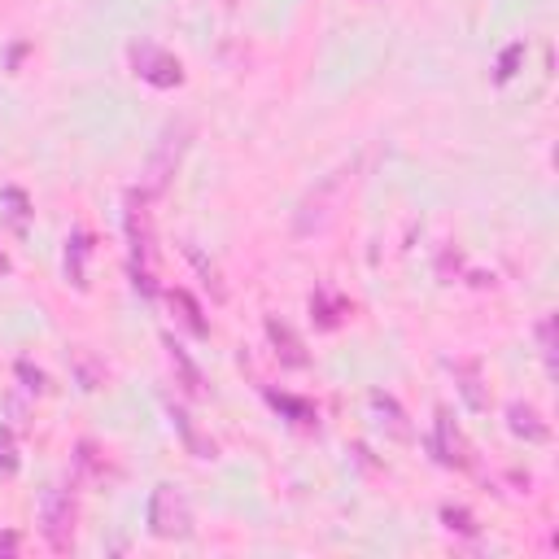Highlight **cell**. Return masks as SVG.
I'll return each mask as SVG.
<instances>
[{
  "label": "cell",
  "instance_id": "obj_1",
  "mask_svg": "<svg viewBox=\"0 0 559 559\" xmlns=\"http://www.w3.org/2000/svg\"><path fill=\"white\" fill-rule=\"evenodd\" d=\"M127 241H132V284L145 297L158 293V249H153V223L145 197H127Z\"/></svg>",
  "mask_w": 559,
  "mask_h": 559
},
{
  "label": "cell",
  "instance_id": "obj_2",
  "mask_svg": "<svg viewBox=\"0 0 559 559\" xmlns=\"http://www.w3.org/2000/svg\"><path fill=\"white\" fill-rule=\"evenodd\" d=\"M149 529L153 538H188L193 529V507L180 485H158L149 498Z\"/></svg>",
  "mask_w": 559,
  "mask_h": 559
},
{
  "label": "cell",
  "instance_id": "obj_3",
  "mask_svg": "<svg viewBox=\"0 0 559 559\" xmlns=\"http://www.w3.org/2000/svg\"><path fill=\"white\" fill-rule=\"evenodd\" d=\"M40 533L57 555H66L70 542H75V498L62 485L44 490V498H40Z\"/></svg>",
  "mask_w": 559,
  "mask_h": 559
},
{
  "label": "cell",
  "instance_id": "obj_4",
  "mask_svg": "<svg viewBox=\"0 0 559 559\" xmlns=\"http://www.w3.org/2000/svg\"><path fill=\"white\" fill-rule=\"evenodd\" d=\"M127 62H132V75L145 79L149 88H180V83H184L180 57L158 49V44H149V40L132 44V49H127Z\"/></svg>",
  "mask_w": 559,
  "mask_h": 559
},
{
  "label": "cell",
  "instance_id": "obj_5",
  "mask_svg": "<svg viewBox=\"0 0 559 559\" xmlns=\"http://www.w3.org/2000/svg\"><path fill=\"white\" fill-rule=\"evenodd\" d=\"M184 149H188V127H184V123L166 127V132H162V145H158V153H153V162H149V180H145L149 193H158V188L175 175V166H180Z\"/></svg>",
  "mask_w": 559,
  "mask_h": 559
},
{
  "label": "cell",
  "instance_id": "obj_6",
  "mask_svg": "<svg viewBox=\"0 0 559 559\" xmlns=\"http://www.w3.org/2000/svg\"><path fill=\"white\" fill-rule=\"evenodd\" d=\"M267 337H271V346H276V359L284 367H306L311 359H306V346L297 341V332L289 324H280V319H267Z\"/></svg>",
  "mask_w": 559,
  "mask_h": 559
},
{
  "label": "cell",
  "instance_id": "obj_7",
  "mask_svg": "<svg viewBox=\"0 0 559 559\" xmlns=\"http://www.w3.org/2000/svg\"><path fill=\"white\" fill-rule=\"evenodd\" d=\"M433 450H437V459H442V463H450V468H468V446H463V437L450 428L446 415H437V442H433Z\"/></svg>",
  "mask_w": 559,
  "mask_h": 559
},
{
  "label": "cell",
  "instance_id": "obj_8",
  "mask_svg": "<svg viewBox=\"0 0 559 559\" xmlns=\"http://www.w3.org/2000/svg\"><path fill=\"white\" fill-rule=\"evenodd\" d=\"M88 249H92V241L83 232H75L66 241V276L75 280V289H88Z\"/></svg>",
  "mask_w": 559,
  "mask_h": 559
},
{
  "label": "cell",
  "instance_id": "obj_9",
  "mask_svg": "<svg viewBox=\"0 0 559 559\" xmlns=\"http://www.w3.org/2000/svg\"><path fill=\"white\" fill-rule=\"evenodd\" d=\"M166 350H171V367L180 372V385L188 398H206V385H201V372L193 367V359H188L184 346H175V341H166Z\"/></svg>",
  "mask_w": 559,
  "mask_h": 559
},
{
  "label": "cell",
  "instance_id": "obj_10",
  "mask_svg": "<svg viewBox=\"0 0 559 559\" xmlns=\"http://www.w3.org/2000/svg\"><path fill=\"white\" fill-rule=\"evenodd\" d=\"M507 415H511V433H516V437H529V442H546V437H551V428L542 424V415L533 407H520V402H516Z\"/></svg>",
  "mask_w": 559,
  "mask_h": 559
},
{
  "label": "cell",
  "instance_id": "obj_11",
  "mask_svg": "<svg viewBox=\"0 0 559 559\" xmlns=\"http://www.w3.org/2000/svg\"><path fill=\"white\" fill-rule=\"evenodd\" d=\"M450 372L459 376V394L468 398L472 411H485L490 407V398L481 394V376H477V363H450Z\"/></svg>",
  "mask_w": 559,
  "mask_h": 559
},
{
  "label": "cell",
  "instance_id": "obj_12",
  "mask_svg": "<svg viewBox=\"0 0 559 559\" xmlns=\"http://www.w3.org/2000/svg\"><path fill=\"white\" fill-rule=\"evenodd\" d=\"M372 411L380 415V424H385L394 437H411V424H407V415H402V407H398V402L389 398V394H380V389H376V394H372Z\"/></svg>",
  "mask_w": 559,
  "mask_h": 559
},
{
  "label": "cell",
  "instance_id": "obj_13",
  "mask_svg": "<svg viewBox=\"0 0 559 559\" xmlns=\"http://www.w3.org/2000/svg\"><path fill=\"white\" fill-rule=\"evenodd\" d=\"M171 311H180V324L193 332V337H206V332H210V324L201 319V306L184 289H171Z\"/></svg>",
  "mask_w": 559,
  "mask_h": 559
},
{
  "label": "cell",
  "instance_id": "obj_14",
  "mask_svg": "<svg viewBox=\"0 0 559 559\" xmlns=\"http://www.w3.org/2000/svg\"><path fill=\"white\" fill-rule=\"evenodd\" d=\"M311 315L319 319V328H337L341 324V315H346V302H341L332 289H319L311 297Z\"/></svg>",
  "mask_w": 559,
  "mask_h": 559
},
{
  "label": "cell",
  "instance_id": "obj_15",
  "mask_svg": "<svg viewBox=\"0 0 559 559\" xmlns=\"http://www.w3.org/2000/svg\"><path fill=\"white\" fill-rule=\"evenodd\" d=\"M171 415H175V428H180V433H184V442L197 450V459H214V442H206V437L197 433V428H193V420H188L184 411H171Z\"/></svg>",
  "mask_w": 559,
  "mask_h": 559
},
{
  "label": "cell",
  "instance_id": "obj_16",
  "mask_svg": "<svg viewBox=\"0 0 559 559\" xmlns=\"http://www.w3.org/2000/svg\"><path fill=\"white\" fill-rule=\"evenodd\" d=\"M271 402L289 411V415H293V424H302V428H315V407H311V402H302V398H289V394H271Z\"/></svg>",
  "mask_w": 559,
  "mask_h": 559
},
{
  "label": "cell",
  "instance_id": "obj_17",
  "mask_svg": "<svg viewBox=\"0 0 559 559\" xmlns=\"http://www.w3.org/2000/svg\"><path fill=\"white\" fill-rule=\"evenodd\" d=\"M442 520H446V529L463 533V538H477V525H472V516L463 507H442Z\"/></svg>",
  "mask_w": 559,
  "mask_h": 559
},
{
  "label": "cell",
  "instance_id": "obj_18",
  "mask_svg": "<svg viewBox=\"0 0 559 559\" xmlns=\"http://www.w3.org/2000/svg\"><path fill=\"white\" fill-rule=\"evenodd\" d=\"M9 472H18V446H14V433L0 428V477H9Z\"/></svg>",
  "mask_w": 559,
  "mask_h": 559
},
{
  "label": "cell",
  "instance_id": "obj_19",
  "mask_svg": "<svg viewBox=\"0 0 559 559\" xmlns=\"http://www.w3.org/2000/svg\"><path fill=\"white\" fill-rule=\"evenodd\" d=\"M538 341H542L546 367H555V319H542V324H538Z\"/></svg>",
  "mask_w": 559,
  "mask_h": 559
},
{
  "label": "cell",
  "instance_id": "obj_20",
  "mask_svg": "<svg viewBox=\"0 0 559 559\" xmlns=\"http://www.w3.org/2000/svg\"><path fill=\"white\" fill-rule=\"evenodd\" d=\"M188 258H193V267L201 271V276H206V284H210V289H214V297H223V284H219V271H214V267L206 263V258H201V254H197V249H193V245H188Z\"/></svg>",
  "mask_w": 559,
  "mask_h": 559
},
{
  "label": "cell",
  "instance_id": "obj_21",
  "mask_svg": "<svg viewBox=\"0 0 559 559\" xmlns=\"http://www.w3.org/2000/svg\"><path fill=\"white\" fill-rule=\"evenodd\" d=\"M5 206H9V219L22 228V223H27V197H22L18 188H5Z\"/></svg>",
  "mask_w": 559,
  "mask_h": 559
},
{
  "label": "cell",
  "instance_id": "obj_22",
  "mask_svg": "<svg viewBox=\"0 0 559 559\" xmlns=\"http://www.w3.org/2000/svg\"><path fill=\"white\" fill-rule=\"evenodd\" d=\"M520 57H525V44H511V49L498 57V79H511V75H516V62H520Z\"/></svg>",
  "mask_w": 559,
  "mask_h": 559
},
{
  "label": "cell",
  "instance_id": "obj_23",
  "mask_svg": "<svg viewBox=\"0 0 559 559\" xmlns=\"http://www.w3.org/2000/svg\"><path fill=\"white\" fill-rule=\"evenodd\" d=\"M79 380H83V389H97L101 385V367L88 359V354H79Z\"/></svg>",
  "mask_w": 559,
  "mask_h": 559
},
{
  "label": "cell",
  "instance_id": "obj_24",
  "mask_svg": "<svg viewBox=\"0 0 559 559\" xmlns=\"http://www.w3.org/2000/svg\"><path fill=\"white\" fill-rule=\"evenodd\" d=\"M18 376L27 380V389H35V394H40V389H44V372H40V367H31V363H18Z\"/></svg>",
  "mask_w": 559,
  "mask_h": 559
},
{
  "label": "cell",
  "instance_id": "obj_25",
  "mask_svg": "<svg viewBox=\"0 0 559 559\" xmlns=\"http://www.w3.org/2000/svg\"><path fill=\"white\" fill-rule=\"evenodd\" d=\"M0 555H18V533H0Z\"/></svg>",
  "mask_w": 559,
  "mask_h": 559
},
{
  "label": "cell",
  "instance_id": "obj_26",
  "mask_svg": "<svg viewBox=\"0 0 559 559\" xmlns=\"http://www.w3.org/2000/svg\"><path fill=\"white\" fill-rule=\"evenodd\" d=\"M0 271H9V258L5 254H0Z\"/></svg>",
  "mask_w": 559,
  "mask_h": 559
}]
</instances>
